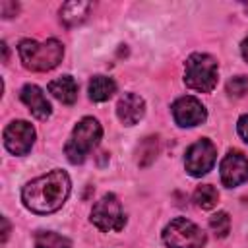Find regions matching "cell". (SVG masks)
Wrapping results in <instances>:
<instances>
[{
    "instance_id": "52a82bcc",
    "label": "cell",
    "mask_w": 248,
    "mask_h": 248,
    "mask_svg": "<svg viewBox=\"0 0 248 248\" xmlns=\"http://www.w3.org/2000/svg\"><path fill=\"white\" fill-rule=\"evenodd\" d=\"M217 159V147L213 145L211 140H198L196 143H192L186 149L184 155V167L188 170V174L192 176H203L207 174Z\"/></svg>"
},
{
    "instance_id": "cb8c5ba5",
    "label": "cell",
    "mask_w": 248,
    "mask_h": 248,
    "mask_svg": "<svg viewBox=\"0 0 248 248\" xmlns=\"http://www.w3.org/2000/svg\"><path fill=\"white\" fill-rule=\"evenodd\" d=\"M240 50H242V56H244V60L248 62V37L242 41V46H240Z\"/></svg>"
},
{
    "instance_id": "ffe728a7",
    "label": "cell",
    "mask_w": 248,
    "mask_h": 248,
    "mask_svg": "<svg viewBox=\"0 0 248 248\" xmlns=\"http://www.w3.org/2000/svg\"><path fill=\"white\" fill-rule=\"evenodd\" d=\"M227 93L231 97H242L248 93V78L246 76H236L227 81Z\"/></svg>"
},
{
    "instance_id": "30bf717a",
    "label": "cell",
    "mask_w": 248,
    "mask_h": 248,
    "mask_svg": "<svg viewBox=\"0 0 248 248\" xmlns=\"http://www.w3.org/2000/svg\"><path fill=\"white\" fill-rule=\"evenodd\" d=\"M172 116L178 126H198L207 118V110L196 97L186 95L172 103Z\"/></svg>"
},
{
    "instance_id": "7a4b0ae2",
    "label": "cell",
    "mask_w": 248,
    "mask_h": 248,
    "mask_svg": "<svg viewBox=\"0 0 248 248\" xmlns=\"http://www.w3.org/2000/svg\"><path fill=\"white\" fill-rule=\"evenodd\" d=\"M17 52L21 64L31 72H46L60 64L64 56V46L56 39H48L45 43H37L33 39H23L17 45Z\"/></svg>"
},
{
    "instance_id": "7402d4cb",
    "label": "cell",
    "mask_w": 248,
    "mask_h": 248,
    "mask_svg": "<svg viewBox=\"0 0 248 248\" xmlns=\"http://www.w3.org/2000/svg\"><path fill=\"white\" fill-rule=\"evenodd\" d=\"M236 130H238V136L248 143V114L240 116L238 122H236Z\"/></svg>"
},
{
    "instance_id": "9a60e30c",
    "label": "cell",
    "mask_w": 248,
    "mask_h": 248,
    "mask_svg": "<svg viewBox=\"0 0 248 248\" xmlns=\"http://www.w3.org/2000/svg\"><path fill=\"white\" fill-rule=\"evenodd\" d=\"M114 91H116V83L107 76H95L89 81V99L95 103L108 101L114 95Z\"/></svg>"
},
{
    "instance_id": "ba28073f",
    "label": "cell",
    "mask_w": 248,
    "mask_h": 248,
    "mask_svg": "<svg viewBox=\"0 0 248 248\" xmlns=\"http://www.w3.org/2000/svg\"><path fill=\"white\" fill-rule=\"evenodd\" d=\"M35 141V130L27 120H14L4 130V145L12 155H27Z\"/></svg>"
},
{
    "instance_id": "277c9868",
    "label": "cell",
    "mask_w": 248,
    "mask_h": 248,
    "mask_svg": "<svg viewBox=\"0 0 248 248\" xmlns=\"http://www.w3.org/2000/svg\"><path fill=\"white\" fill-rule=\"evenodd\" d=\"M217 76H219V66L213 56L203 52H194L188 56L184 68L186 87L200 93H209L217 85Z\"/></svg>"
},
{
    "instance_id": "ac0fdd59",
    "label": "cell",
    "mask_w": 248,
    "mask_h": 248,
    "mask_svg": "<svg viewBox=\"0 0 248 248\" xmlns=\"http://www.w3.org/2000/svg\"><path fill=\"white\" fill-rule=\"evenodd\" d=\"M157 151H159V140H157V136L145 138V140L140 143V149H138L140 167H147V165L157 157Z\"/></svg>"
},
{
    "instance_id": "8fae6325",
    "label": "cell",
    "mask_w": 248,
    "mask_h": 248,
    "mask_svg": "<svg viewBox=\"0 0 248 248\" xmlns=\"http://www.w3.org/2000/svg\"><path fill=\"white\" fill-rule=\"evenodd\" d=\"M116 114L124 126H134L145 114V101L136 93H124L116 103Z\"/></svg>"
},
{
    "instance_id": "8992f818",
    "label": "cell",
    "mask_w": 248,
    "mask_h": 248,
    "mask_svg": "<svg viewBox=\"0 0 248 248\" xmlns=\"http://www.w3.org/2000/svg\"><path fill=\"white\" fill-rule=\"evenodd\" d=\"M91 223L99 231H122L126 223V215L122 211V205L114 194H105L101 200L95 202L91 209Z\"/></svg>"
},
{
    "instance_id": "5bb4252c",
    "label": "cell",
    "mask_w": 248,
    "mask_h": 248,
    "mask_svg": "<svg viewBox=\"0 0 248 248\" xmlns=\"http://www.w3.org/2000/svg\"><path fill=\"white\" fill-rule=\"evenodd\" d=\"M91 8H93L91 2L72 0V2L62 4V8H60V17H62V21H64L66 27H74V25L81 23V21L87 17V14H89Z\"/></svg>"
},
{
    "instance_id": "e0dca14e",
    "label": "cell",
    "mask_w": 248,
    "mask_h": 248,
    "mask_svg": "<svg viewBox=\"0 0 248 248\" xmlns=\"http://www.w3.org/2000/svg\"><path fill=\"white\" fill-rule=\"evenodd\" d=\"M194 202H196V205L202 207V209H211V207H215L217 202H219V192H217L211 184H202V186H198L196 192H194Z\"/></svg>"
},
{
    "instance_id": "4fadbf2b",
    "label": "cell",
    "mask_w": 248,
    "mask_h": 248,
    "mask_svg": "<svg viewBox=\"0 0 248 248\" xmlns=\"http://www.w3.org/2000/svg\"><path fill=\"white\" fill-rule=\"evenodd\" d=\"M48 91L64 105H74L78 99V83L72 76H62L48 83Z\"/></svg>"
},
{
    "instance_id": "44dd1931",
    "label": "cell",
    "mask_w": 248,
    "mask_h": 248,
    "mask_svg": "<svg viewBox=\"0 0 248 248\" xmlns=\"http://www.w3.org/2000/svg\"><path fill=\"white\" fill-rule=\"evenodd\" d=\"M17 10H19V6L16 2H10V0H2L0 2V14H2V17H12V16L17 14Z\"/></svg>"
},
{
    "instance_id": "3957f363",
    "label": "cell",
    "mask_w": 248,
    "mask_h": 248,
    "mask_svg": "<svg viewBox=\"0 0 248 248\" xmlns=\"http://www.w3.org/2000/svg\"><path fill=\"white\" fill-rule=\"evenodd\" d=\"M101 136H103V128L97 118H93V116L81 118L76 124V128L72 130V136L64 145V153H66L68 161L74 165L83 163L85 157L89 155V151L97 147Z\"/></svg>"
},
{
    "instance_id": "2e32d148",
    "label": "cell",
    "mask_w": 248,
    "mask_h": 248,
    "mask_svg": "<svg viewBox=\"0 0 248 248\" xmlns=\"http://www.w3.org/2000/svg\"><path fill=\"white\" fill-rule=\"evenodd\" d=\"M33 240L35 248H72V242L54 231H37Z\"/></svg>"
},
{
    "instance_id": "9c48e42d",
    "label": "cell",
    "mask_w": 248,
    "mask_h": 248,
    "mask_svg": "<svg viewBox=\"0 0 248 248\" xmlns=\"http://www.w3.org/2000/svg\"><path fill=\"white\" fill-rule=\"evenodd\" d=\"M219 172H221V182L227 188L240 186L242 182L248 180V157H244V153H240L236 149H231L223 157Z\"/></svg>"
},
{
    "instance_id": "7c38bea8",
    "label": "cell",
    "mask_w": 248,
    "mask_h": 248,
    "mask_svg": "<svg viewBox=\"0 0 248 248\" xmlns=\"http://www.w3.org/2000/svg\"><path fill=\"white\" fill-rule=\"evenodd\" d=\"M19 99L27 105V108L31 110V114H33L35 118H39V120H46V118L50 116V112H52L50 103H48V99L45 97L43 89L37 87V85H33V83H27V85L21 87Z\"/></svg>"
},
{
    "instance_id": "d6986e66",
    "label": "cell",
    "mask_w": 248,
    "mask_h": 248,
    "mask_svg": "<svg viewBox=\"0 0 248 248\" xmlns=\"http://www.w3.org/2000/svg\"><path fill=\"white\" fill-rule=\"evenodd\" d=\"M209 227L213 229V232L217 234V236H227L229 234V231H231V217H229V213L227 211H217V213H213L211 217H209Z\"/></svg>"
},
{
    "instance_id": "603a6c76",
    "label": "cell",
    "mask_w": 248,
    "mask_h": 248,
    "mask_svg": "<svg viewBox=\"0 0 248 248\" xmlns=\"http://www.w3.org/2000/svg\"><path fill=\"white\" fill-rule=\"evenodd\" d=\"M2 225H4V231H2V242L8 240V234H10V223L6 217H2Z\"/></svg>"
},
{
    "instance_id": "5b68a950",
    "label": "cell",
    "mask_w": 248,
    "mask_h": 248,
    "mask_svg": "<svg viewBox=\"0 0 248 248\" xmlns=\"http://www.w3.org/2000/svg\"><path fill=\"white\" fill-rule=\"evenodd\" d=\"M205 240V232L186 217L172 219L163 231V242L169 248H202Z\"/></svg>"
},
{
    "instance_id": "6da1fadb",
    "label": "cell",
    "mask_w": 248,
    "mask_h": 248,
    "mask_svg": "<svg viewBox=\"0 0 248 248\" xmlns=\"http://www.w3.org/2000/svg\"><path fill=\"white\" fill-rule=\"evenodd\" d=\"M70 176L66 170L54 169L39 178H33L27 182L21 190V202L27 209L39 215L54 213L62 207L70 194Z\"/></svg>"
}]
</instances>
